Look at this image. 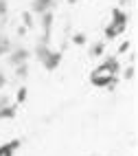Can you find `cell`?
<instances>
[{
	"label": "cell",
	"instance_id": "1",
	"mask_svg": "<svg viewBox=\"0 0 138 156\" xmlns=\"http://www.w3.org/2000/svg\"><path fill=\"white\" fill-rule=\"evenodd\" d=\"M35 57L40 59V64L46 70H55L61 64V53L53 51L48 44H35Z\"/></svg>",
	"mask_w": 138,
	"mask_h": 156
},
{
	"label": "cell",
	"instance_id": "2",
	"mask_svg": "<svg viewBox=\"0 0 138 156\" xmlns=\"http://www.w3.org/2000/svg\"><path fill=\"white\" fill-rule=\"evenodd\" d=\"M90 81H92V86H97V88H116V84H119V77L116 75H108V73H97L94 70L92 75H90Z\"/></svg>",
	"mask_w": 138,
	"mask_h": 156
},
{
	"label": "cell",
	"instance_id": "3",
	"mask_svg": "<svg viewBox=\"0 0 138 156\" xmlns=\"http://www.w3.org/2000/svg\"><path fill=\"white\" fill-rule=\"evenodd\" d=\"M29 57H31V51H29V48H24V46H13V48L7 53V64L16 68V66H20V64H24V62H29Z\"/></svg>",
	"mask_w": 138,
	"mask_h": 156
},
{
	"label": "cell",
	"instance_id": "4",
	"mask_svg": "<svg viewBox=\"0 0 138 156\" xmlns=\"http://www.w3.org/2000/svg\"><path fill=\"white\" fill-rule=\"evenodd\" d=\"M59 0H31V13L33 16H42L46 11H53L57 7Z\"/></svg>",
	"mask_w": 138,
	"mask_h": 156
},
{
	"label": "cell",
	"instance_id": "5",
	"mask_svg": "<svg viewBox=\"0 0 138 156\" xmlns=\"http://www.w3.org/2000/svg\"><path fill=\"white\" fill-rule=\"evenodd\" d=\"M119 70H121V62H119V57H116V55L105 57L101 64L97 66V73H108V75H116Z\"/></svg>",
	"mask_w": 138,
	"mask_h": 156
},
{
	"label": "cell",
	"instance_id": "6",
	"mask_svg": "<svg viewBox=\"0 0 138 156\" xmlns=\"http://www.w3.org/2000/svg\"><path fill=\"white\" fill-rule=\"evenodd\" d=\"M20 147H22V139H11L0 145V156H16Z\"/></svg>",
	"mask_w": 138,
	"mask_h": 156
},
{
	"label": "cell",
	"instance_id": "7",
	"mask_svg": "<svg viewBox=\"0 0 138 156\" xmlns=\"http://www.w3.org/2000/svg\"><path fill=\"white\" fill-rule=\"evenodd\" d=\"M125 24H116V22H110L108 27H105V31H103V35H105V40H114V37H119L121 33H125Z\"/></svg>",
	"mask_w": 138,
	"mask_h": 156
},
{
	"label": "cell",
	"instance_id": "8",
	"mask_svg": "<svg viewBox=\"0 0 138 156\" xmlns=\"http://www.w3.org/2000/svg\"><path fill=\"white\" fill-rule=\"evenodd\" d=\"M53 22H55V13H53V11L42 13V16H40V27H42V33H48V35H50Z\"/></svg>",
	"mask_w": 138,
	"mask_h": 156
},
{
	"label": "cell",
	"instance_id": "9",
	"mask_svg": "<svg viewBox=\"0 0 138 156\" xmlns=\"http://www.w3.org/2000/svg\"><path fill=\"white\" fill-rule=\"evenodd\" d=\"M110 22H116V24H125V27H127V22H129V16H127V13L123 11L121 7H114V9H112V20H110Z\"/></svg>",
	"mask_w": 138,
	"mask_h": 156
},
{
	"label": "cell",
	"instance_id": "10",
	"mask_svg": "<svg viewBox=\"0 0 138 156\" xmlns=\"http://www.w3.org/2000/svg\"><path fill=\"white\" fill-rule=\"evenodd\" d=\"M11 48H13V42H11V37H9L7 33H0V57H2V55H7Z\"/></svg>",
	"mask_w": 138,
	"mask_h": 156
},
{
	"label": "cell",
	"instance_id": "11",
	"mask_svg": "<svg viewBox=\"0 0 138 156\" xmlns=\"http://www.w3.org/2000/svg\"><path fill=\"white\" fill-rule=\"evenodd\" d=\"M105 55V40H99L90 46V57H101Z\"/></svg>",
	"mask_w": 138,
	"mask_h": 156
},
{
	"label": "cell",
	"instance_id": "12",
	"mask_svg": "<svg viewBox=\"0 0 138 156\" xmlns=\"http://www.w3.org/2000/svg\"><path fill=\"white\" fill-rule=\"evenodd\" d=\"M13 70H16V77H18V79H26V77H29V62H24V64L16 66Z\"/></svg>",
	"mask_w": 138,
	"mask_h": 156
},
{
	"label": "cell",
	"instance_id": "13",
	"mask_svg": "<svg viewBox=\"0 0 138 156\" xmlns=\"http://www.w3.org/2000/svg\"><path fill=\"white\" fill-rule=\"evenodd\" d=\"M134 77H136V64H129L123 70V79L125 81H134Z\"/></svg>",
	"mask_w": 138,
	"mask_h": 156
},
{
	"label": "cell",
	"instance_id": "14",
	"mask_svg": "<svg viewBox=\"0 0 138 156\" xmlns=\"http://www.w3.org/2000/svg\"><path fill=\"white\" fill-rule=\"evenodd\" d=\"M22 22H24V29H33V24H35V20H33V13H31V11L22 13Z\"/></svg>",
	"mask_w": 138,
	"mask_h": 156
},
{
	"label": "cell",
	"instance_id": "15",
	"mask_svg": "<svg viewBox=\"0 0 138 156\" xmlns=\"http://www.w3.org/2000/svg\"><path fill=\"white\" fill-rule=\"evenodd\" d=\"M26 97H29V88H26V86H22V88H18V95H16V101H18V103H24V101H26Z\"/></svg>",
	"mask_w": 138,
	"mask_h": 156
},
{
	"label": "cell",
	"instance_id": "16",
	"mask_svg": "<svg viewBox=\"0 0 138 156\" xmlns=\"http://www.w3.org/2000/svg\"><path fill=\"white\" fill-rule=\"evenodd\" d=\"M86 33H75V35H72V42H75L77 46H83V44H86Z\"/></svg>",
	"mask_w": 138,
	"mask_h": 156
},
{
	"label": "cell",
	"instance_id": "17",
	"mask_svg": "<svg viewBox=\"0 0 138 156\" xmlns=\"http://www.w3.org/2000/svg\"><path fill=\"white\" fill-rule=\"evenodd\" d=\"M0 16H9V0H0Z\"/></svg>",
	"mask_w": 138,
	"mask_h": 156
},
{
	"label": "cell",
	"instance_id": "18",
	"mask_svg": "<svg viewBox=\"0 0 138 156\" xmlns=\"http://www.w3.org/2000/svg\"><path fill=\"white\" fill-rule=\"evenodd\" d=\"M129 46H132V44H129V40H127V42H123V44L119 46V53H121V55L127 53V51H129Z\"/></svg>",
	"mask_w": 138,
	"mask_h": 156
},
{
	"label": "cell",
	"instance_id": "19",
	"mask_svg": "<svg viewBox=\"0 0 138 156\" xmlns=\"http://www.w3.org/2000/svg\"><path fill=\"white\" fill-rule=\"evenodd\" d=\"M7 86V75H5V70H0V88Z\"/></svg>",
	"mask_w": 138,
	"mask_h": 156
},
{
	"label": "cell",
	"instance_id": "20",
	"mask_svg": "<svg viewBox=\"0 0 138 156\" xmlns=\"http://www.w3.org/2000/svg\"><path fill=\"white\" fill-rule=\"evenodd\" d=\"M132 2H136V0H121V7L123 5H132Z\"/></svg>",
	"mask_w": 138,
	"mask_h": 156
},
{
	"label": "cell",
	"instance_id": "21",
	"mask_svg": "<svg viewBox=\"0 0 138 156\" xmlns=\"http://www.w3.org/2000/svg\"><path fill=\"white\" fill-rule=\"evenodd\" d=\"M68 2H77V0H68Z\"/></svg>",
	"mask_w": 138,
	"mask_h": 156
}]
</instances>
